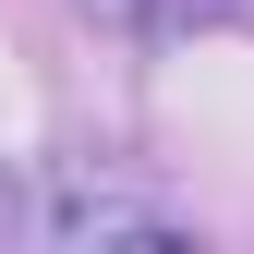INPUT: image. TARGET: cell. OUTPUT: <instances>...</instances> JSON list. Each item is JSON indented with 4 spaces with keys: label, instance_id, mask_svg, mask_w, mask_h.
I'll return each instance as SVG.
<instances>
[{
    "label": "cell",
    "instance_id": "obj_1",
    "mask_svg": "<svg viewBox=\"0 0 254 254\" xmlns=\"http://www.w3.org/2000/svg\"><path fill=\"white\" fill-rule=\"evenodd\" d=\"M49 230H61V242H170L182 218H170V206H133V194H109L97 170H73V182L49 194Z\"/></svg>",
    "mask_w": 254,
    "mask_h": 254
},
{
    "label": "cell",
    "instance_id": "obj_2",
    "mask_svg": "<svg viewBox=\"0 0 254 254\" xmlns=\"http://www.w3.org/2000/svg\"><path fill=\"white\" fill-rule=\"evenodd\" d=\"M97 24H121V37H194V24H230L242 0H85Z\"/></svg>",
    "mask_w": 254,
    "mask_h": 254
}]
</instances>
